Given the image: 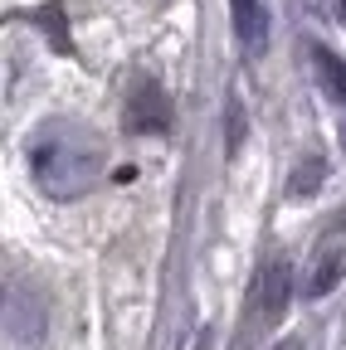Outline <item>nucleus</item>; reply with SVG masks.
Listing matches in <instances>:
<instances>
[{
    "instance_id": "1",
    "label": "nucleus",
    "mask_w": 346,
    "mask_h": 350,
    "mask_svg": "<svg viewBox=\"0 0 346 350\" xmlns=\"http://www.w3.org/2000/svg\"><path fill=\"white\" fill-rule=\"evenodd\" d=\"M29 156V175H34V185L45 190L49 200H78V195H88L98 180H103V170H108V146L93 126H83L73 117H54L45 122L29 137L25 146Z\"/></svg>"
},
{
    "instance_id": "2",
    "label": "nucleus",
    "mask_w": 346,
    "mask_h": 350,
    "mask_svg": "<svg viewBox=\"0 0 346 350\" xmlns=\"http://www.w3.org/2000/svg\"><path fill=\"white\" fill-rule=\"evenodd\" d=\"M45 331H49V306L39 287L25 278H5L0 282V336L15 350H34L45 345Z\"/></svg>"
},
{
    "instance_id": "3",
    "label": "nucleus",
    "mask_w": 346,
    "mask_h": 350,
    "mask_svg": "<svg viewBox=\"0 0 346 350\" xmlns=\"http://www.w3.org/2000/svg\"><path fill=\"white\" fill-rule=\"evenodd\" d=\"M288 292H293V268L288 258H273L264 273H258L254 292H249V321L254 326H273L288 312Z\"/></svg>"
},
{
    "instance_id": "4",
    "label": "nucleus",
    "mask_w": 346,
    "mask_h": 350,
    "mask_svg": "<svg viewBox=\"0 0 346 350\" xmlns=\"http://www.w3.org/2000/svg\"><path fill=\"white\" fill-rule=\"evenodd\" d=\"M127 131H151V137H161V131H171V98H166V88L161 83H151V78H142L137 88H132V98H127Z\"/></svg>"
},
{
    "instance_id": "5",
    "label": "nucleus",
    "mask_w": 346,
    "mask_h": 350,
    "mask_svg": "<svg viewBox=\"0 0 346 350\" xmlns=\"http://www.w3.org/2000/svg\"><path fill=\"white\" fill-rule=\"evenodd\" d=\"M341 278H346V243H327V248L312 258L308 278H302V297L317 301V297L336 292V287H341Z\"/></svg>"
},
{
    "instance_id": "6",
    "label": "nucleus",
    "mask_w": 346,
    "mask_h": 350,
    "mask_svg": "<svg viewBox=\"0 0 346 350\" xmlns=\"http://www.w3.org/2000/svg\"><path fill=\"white\" fill-rule=\"evenodd\" d=\"M230 20H234V34L249 54H258L269 44V15H264V0H230Z\"/></svg>"
},
{
    "instance_id": "7",
    "label": "nucleus",
    "mask_w": 346,
    "mask_h": 350,
    "mask_svg": "<svg viewBox=\"0 0 346 350\" xmlns=\"http://www.w3.org/2000/svg\"><path fill=\"white\" fill-rule=\"evenodd\" d=\"M312 64H317V73H322V83H327V93L336 98V103H346V64L332 54V49H312Z\"/></svg>"
},
{
    "instance_id": "8",
    "label": "nucleus",
    "mask_w": 346,
    "mask_h": 350,
    "mask_svg": "<svg viewBox=\"0 0 346 350\" xmlns=\"http://www.w3.org/2000/svg\"><path fill=\"white\" fill-rule=\"evenodd\" d=\"M317 180H322V161H312L308 170H297V175H293V195H312Z\"/></svg>"
},
{
    "instance_id": "9",
    "label": "nucleus",
    "mask_w": 346,
    "mask_h": 350,
    "mask_svg": "<svg viewBox=\"0 0 346 350\" xmlns=\"http://www.w3.org/2000/svg\"><path fill=\"white\" fill-rule=\"evenodd\" d=\"M278 350H302V340H283V345H278Z\"/></svg>"
},
{
    "instance_id": "10",
    "label": "nucleus",
    "mask_w": 346,
    "mask_h": 350,
    "mask_svg": "<svg viewBox=\"0 0 346 350\" xmlns=\"http://www.w3.org/2000/svg\"><path fill=\"white\" fill-rule=\"evenodd\" d=\"M341 10H346V0H341Z\"/></svg>"
}]
</instances>
